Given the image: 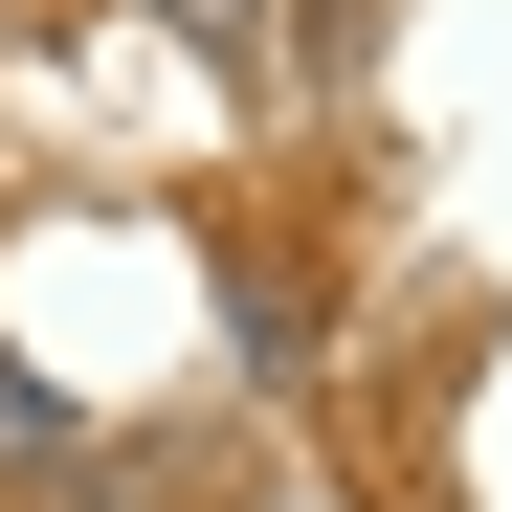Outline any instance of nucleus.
<instances>
[{"instance_id":"1","label":"nucleus","mask_w":512,"mask_h":512,"mask_svg":"<svg viewBox=\"0 0 512 512\" xmlns=\"http://www.w3.org/2000/svg\"><path fill=\"white\" fill-rule=\"evenodd\" d=\"M179 23H201V45H268V0H179Z\"/></svg>"}]
</instances>
